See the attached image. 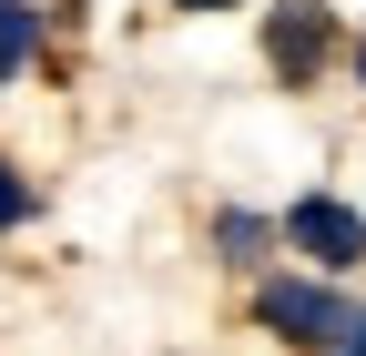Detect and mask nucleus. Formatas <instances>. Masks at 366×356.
I'll use <instances>...</instances> for the list:
<instances>
[{
	"label": "nucleus",
	"mask_w": 366,
	"mask_h": 356,
	"mask_svg": "<svg viewBox=\"0 0 366 356\" xmlns=\"http://www.w3.org/2000/svg\"><path fill=\"white\" fill-rule=\"evenodd\" d=\"M254 326L264 336H285V346H305V356H326V346H346V336H366V305L346 295V275H285V264H264L254 275Z\"/></svg>",
	"instance_id": "f257e3e1"
},
{
	"label": "nucleus",
	"mask_w": 366,
	"mask_h": 356,
	"mask_svg": "<svg viewBox=\"0 0 366 356\" xmlns=\"http://www.w3.org/2000/svg\"><path fill=\"white\" fill-rule=\"evenodd\" d=\"M346 31H336V0H274L264 11V71L285 81V92H315V81L336 71Z\"/></svg>",
	"instance_id": "f03ea898"
},
{
	"label": "nucleus",
	"mask_w": 366,
	"mask_h": 356,
	"mask_svg": "<svg viewBox=\"0 0 366 356\" xmlns=\"http://www.w3.org/2000/svg\"><path fill=\"white\" fill-rule=\"evenodd\" d=\"M274 234H285L315 275H356V264H366V214L346 194H295L285 214H274Z\"/></svg>",
	"instance_id": "7ed1b4c3"
},
{
	"label": "nucleus",
	"mask_w": 366,
	"mask_h": 356,
	"mask_svg": "<svg viewBox=\"0 0 366 356\" xmlns=\"http://www.w3.org/2000/svg\"><path fill=\"white\" fill-rule=\"evenodd\" d=\"M204 244H214V264H234V275H264L285 234H274V214H264V204H214Z\"/></svg>",
	"instance_id": "20e7f679"
},
{
	"label": "nucleus",
	"mask_w": 366,
	"mask_h": 356,
	"mask_svg": "<svg viewBox=\"0 0 366 356\" xmlns=\"http://www.w3.org/2000/svg\"><path fill=\"white\" fill-rule=\"evenodd\" d=\"M41 31H51V11H41V0H0V92L41 61Z\"/></svg>",
	"instance_id": "39448f33"
},
{
	"label": "nucleus",
	"mask_w": 366,
	"mask_h": 356,
	"mask_svg": "<svg viewBox=\"0 0 366 356\" xmlns=\"http://www.w3.org/2000/svg\"><path fill=\"white\" fill-rule=\"evenodd\" d=\"M31 204H41V194H31V173L0 153V234H11V224H31Z\"/></svg>",
	"instance_id": "423d86ee"
},
{
	"label": "nucleus",
	"mask_w": 366,
	"mask_h": 356,
	"mask_svg": "<svg viewBox=\"0 0 366 356\" xmlns=\"http://www.w3.org/2000/svg\"><path fill=\"white\" fill-rule=\"evenodd\" d=\"M173 11H244V0H173Z\"/></svg>",
	"instance_id": "0eeeda50"
},
{
	"label": "nucleus",
	"mask_w": 366,
	"mask_h": 356,
	"mask_svg": "<svg viewBox=\"0 0 366 356\" xmlns=\"http://www.w3.org/2000/svg\"><path fill=\"white\" fill-rule=\"evenodd\" d=\"M326 356H366V336H346V346H326Z\"/></svg>",
	"instance_id": "6e6552de"
},
{
	"label": "nucleus",
	"mask_w": 366,
	"mask_h": 356,
	"mask_svg": "<svg viewBox=\"0 0 366 356\" xmlns=\"http://www.w3.org/2000/svg\"><path fill=\"white\" fill-rule=\"evenodd\" d=\"M356 81H366V31H356Z\"/></svg>",
	"instance_id": "1a4fd4ad"
}]
</instances>
